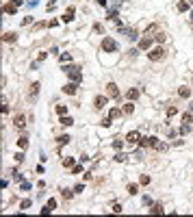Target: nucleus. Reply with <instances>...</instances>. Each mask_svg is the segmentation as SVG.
<instances>
[{
    "instance_id": "f257e3e1",
    "label": "nucleus",
    "mask_w": 193,
    "mask_h": 217,
    "mask_svg": "<svg viewBox=\"0 0 193 217\" xmlns=\"http://www.w3.org/2000/svg\"><path fill=\"white\" fill-rule=\"evenodd\" d=\"M63 72H65V74H67V76H70V78L74 80V83H80V80H82V72H80L78 68H76V65H65V68H63Z\"/></svg>"
},
{
    "instance_id": "f03ea898",
    "label": "nucleus",
    "mask_w": 193,
    "mask_h": 217,
    "mask_svg": "<svg viewBox=\"0 0 193 217\" xmlns=\"http://www.w3.org/2000/svg\"><path fill=\"white\" fill-rule=\"evenodd\" d=\"M117 41H115L113 39V37H104V39H102V50H104V52H117Z\"/></svg>"
},
{
    "instance_id": "7ed1b4c3",
    "label": "nucleus",
    "mask_w": 193,
    "mask_h": 217,
    "mask_svg": "<svg viewBox=\"0 0 193 217\" xmlns=\"http://www.w3.org/2000/svg\"><path fill=\"white\" fill-rule=\"evenodd\" d=\"M139 143H141V148H154L158 143V139L156 137H141Z\"/></svg>"
},
{
    "instance_id": "20e7f679",
    "label": "nucleus",
    "mask_w": 193,
    "mask_h": 217,
    "mask_svg": "<svg viewBox=\"0 0 193 217\" xmlns=\"http://www.w3.org/2000/svg\"><path fill=\"white\" fill-rule=\"evenodd\" d=\"M148 57H150V61H161L165 57V50L163 48H154L152 52H148Z\"/></svg>"
},
{
    "instance_id": "39448f33",
    "label": "nucleus",
    "mask_w": 193,
    "mask_h": 217,
    "mask_svg": "<svg viewBox=\"0 0 193 217\" xmlns=\"http://www.w3.org/2000/svg\"><path fill=\"white\" fill-rule=\"evenodd\" d=\"M39 83H33V85H31V91H28V100H31V102H35V100H37V96H39Z\"/></svg>"
},
{
    "instance_id": "423d86ee",
    "label": "nucleus",
    "mask_w": 193,
    "mask_h": 217,
    "mask_svg": "<svg viewBox=\"0 0 193 217\" xmlns=\"http://www.w3.org/2000/svg\"><path fill=\"white\" fill-rule=\"evenodd\" d=\"M126 141L130 143V146H135V143H139L141 141V135L137 130H132V132H128V135H126Z\"/></svg>"
},
{
    "instance_id": "0eeeda50",
    "label": "nucleus",
    "mask_w": 193,
    "mask_h": 217,
    "mask_svg": "<svg viewBox=\"0 0 193 217\" xmlns=\"http://www.w3.org/2000/svg\"><path fill=\"white\" fill-rule=\"evenodd\" d=\"M106 93L111 98H119V89H117V85H115V83H109L106 85Z\"/></svg>"
},
{
    "instance_id": "6e6552de",
    "label": "nucleus",
    "mask_w": 193,
    "mask_h": 217,
    "mask_svg": "<svg viewBox=\"0 0 193 217\" xmlns=\"http://www.w3.org/2000/svg\"><path fill=\"white\" fill-rule=\"evenodd\" d=\"M104 104H106V96H98L96 100H93V107H96L98 111L104 109Z\"/></svg>"
},
{
    "instance_id": "1a4fd4ad",
    "label": "nucleus",
    "mask_w": 193,
    "mask_h": 217,
    "mask_svg": "<svg viewBox=\"0 0 193 217\" xmlns=\"http://www.w3.org/2000/svg\"><path fill=\"white\" fill-rule=\"evenodd\" d=\"M63 91L67 93V96H74V93H76V83H74V80H72V83H67V85L63 87Z\"/></svg>"
},
{
    "instance_id": "9d476101",
    "label": "nucleus",
    "mask_w": 193,
    "mask_h": 217,
    "mask_svg": "<svg viewBox=\"0 0 193 217\" xmlns=\"http://www.w3.org/2000/svg\"><path fill=\"white\" fill-rule=\"evenodd\" d=\"M150 46H152V39H150V37H143V39L139 41V50H150Z\"/></svg>"
},
{
    "instance_id": "9b49d317",
    "label": "nucleus",
    "mask_w": 193,
    "mask_h": 217,
    "mask_svg": "<svg viewBox=\"0 0 193 217\" xmlns=\"http://www.w3.org/2000/svg\"><path fill=\"white\" fill-rule=\"evenodd\" d=\"M74 13H76V9L70 7L67 11H65V15H63V22H72V20H74Z\"/></svg>"
},
{
    "instance_id": "f8f14e48",
    "label": "nucleus",
    "mask_w": 193,
    "mask_h": 217,
    "mask_svg": "<svg viewBox=\"0 0 193 217\" xmlns=\"http://www.w3.org/2000/svg\"><path fill=\"white\" fill-rule=\"evenodd\" d=\"M26 126V117L24 115H18V117H15V128H24Z\"/></svg>"
},
{
    "instance_id": "ddd939ff",
    "label": "nucleus",
    "mask_w": 193,
    "mask_h": 217,
    "mask_svg": "<svg viewBox=\"0 0 193 217\" xmlns=\"http://www.w3.org/2000/svg\"><path fill=\"white\" fill-rule=\"evenodd\" d=\"M150 213H154V215H161V213H165V208H163V204H152V208H150Z\"/></svg>"
},
{
    "instance_id": "4468645a",
    "label": "nucleus",
    "mask_w": 193,
    "mask_h": 217,
    "mask_svg": "<svg viewBox=\"0 0 193 217\" xmlns=\"http://www.w3.org/2000/svg\"><path fill=\"white\" fill-rule=\"evenodd\" d=\"M18 146H20V150H26V148H28V137H20Z\"/></svg>"
},
{
    "instance_id": "2eb2a0df",
    "label": "nucleus",
    "mask_w": 193,
    "mask_h": 217,
    "mask_svg": "<svg viewBox=\"0 0 193 217\" xmlns=\"http://www.w3.org/2000/svg\"><path fill=\"white\" fill-rule=\"evenodd\" d=\"M2 39H4V41H11V43H13L15 39H18V35H15V33H4V35H2Z\"/></svg>"
},
{
    "instance_id": "dca6fc26",
    "label": "nucleus",
    "mask_w": 193,
    "mask_h": 217,
    "mask_svg": "<svg viewBox=\"0 0 193 217\" xmlns=\"http://www.w3.org/2000/svg\"><path fill=\"white\" fill-rule=\"evenodd\" d=\"M15 11H18V7H15V4H13V2H11V4H4V13H9V15H13V13H15Z\"/></svg>"
},
{
    "instance_id": "f3484780",
    "label": "nucleus",
    "mask_w": 193,
    "mask_h": 217,
    "mask_svg": "<svg viewBox=\"0 0 193 217\" xmlns=\"http://www.w3.org/2000/svg\"><path fill=\"white\" fill-rule=\"evenodd\" d=\"M63 167H74V157H65L63 159Z\"/></svg>"
},
{
    "instance_id": "a211bd4d",
    "label": "nucleus",
    "mask_w": 193,
    "mask_h": 217,
    "mask_svg": "<svg viewBox=\"0 0 193 217\" xmlns=\"http://www.w3.org/2000/svg\"><path fill=\"white\" fill-rule=\"evenodd\" d=\"M61 124H63V126H72V124H74V120L67 117V115H61Z\"/></svg>"
},
{
    "instance_id": "6ab92c4d",
    "label": "nucleus",
    "mask_w": 193,
    "mask_h": 217,
    "mask_svg": "<svg viewBox=\"0 0 193 217\" xmlns=\"http://www.w3.org/2000/svg\"><path fill=\"white\" fill-rule=\"evenodd\" d=\"M139 98V89H130L128 91V100H137Z\"/></svg>"
},
{
    "instance_id": "aec40b11",
    "label": "nucleus",
    "mask_w": 193,
    "mask_h": 217,
    "mask_svg": "<svg viewBox=\"0 0 193 217\" xmlns=\"http://www.w3.org/2000/svg\"><path fill=\"white\" fill-rule=\"evenodd\" d=\"M20 187H22V191H31V189H33V185H31L28 180H22V185H20Z\"/></svg>"
},
{
    "instance_id": "412c9836",
    "label": "nucleus",
    "mask_w": 193,
    "mask_h": 217,
    "mask_svg": "<svg viewBox=\"0 0 193 217\" xmlns=\"http://www.w3.org/2000/svg\"><path fill=\"white\" fill-rule=\"evenodd\" d=\"M128 193H130V196L139 193V185H128Z\"/></svg>"
},
{
    "instance_id": "4be33fe9",
    "label": "nucleus",
    "mask_w": 193,
    "mask_h": 217,
    "mask_svg": "<svg viewBox=\"0 0 193 217\" xmlns=\"http://www.w3.org/2000/svg\"><path fill=\"white\" fill-rule=\"evenodd\" d=\"M178 93H180L182 98H189V96H191V91H189L187 87H180V91H178Z\"/></svg>"
},
{
    "instance_id": "5701e85b",
    "label": "nucleus",
    "mask_w": 193,
    "mask_h": 217,
    "mask_svg": "<svg viewBox=\"0 0 193 217\" xmlns=\"http://www.w3.org/2000/svg\"><path fill=\"white\" fill-rule=\"evenodd\" d=\"M154 148H156V150H158V152H165V150H167V143H163V141H158V143H156V146H154Z\"/></svg>"
},
{
    "instance_id": "b1692460",
    "label": "nucleus",
    "mask_w": 193,
    "mask_h": 217,
    "mask_svg": "<svg viewBox=\"0 0 193 217\" xmlns=\"http://www.w3.org/2000/svg\"><path fill=\"white\" fill-rule=\"evenodd\" d=\"M61 196H63L65 200H70V198H72V189H61Z\"/></svg>"
},
{
    "instance_id": "393cba45",
    "label": "nucleus",
    "mask_w": 193,
    "mask_h": 217,
    "mask_svg": "<svg viewBox=\"0 0 193 217\" xmlns=\"http://www.w3.org/2000/svg\"><path fill=\"white\" fill-rule=\"evenodd\" d=\"M191 122H193L191 113H184V115H182V124H191Z\"/></svg>"
},
{
    "instance_id": "a878e982",
    "label": "nucleus",
    "mask_w": 193,
    "mask_h": 217,
    "mask_svg": "<svg viewBox=\"0 0 193 217\" xmlns=\"http://www.w3.org/2000/svg\"><path fill=\"white\" fill-rule=\"evenodd\" d=\"M165 39H167V35H165V33H156V41H158V43H163Z\"/></svg>"
},
{
    "instance_id": "bb28decb",
    "label": "nucleus",
    "mask_w": 193,
    "mask_h": 217,
    "mask_svg": "<svg viewBox=\"0 0 193 217\" xmlns=\"http://www.w3.org/2000/svg\"><path fill=\"white\" fill-rule=\"evenodd\" d=\"M139 182H141V185H150V176H148V174H143Z\"/></svg>"
},
{
    "instance_id": "cd10ccee",
    "label": "nucleus",
    "mask_w": 193,
    "mask_h": 217,
    "mask_svg": "<svg viewBox=\"0 0 193 217\" xmlns=\"http://www.w3.org/2000/svg\"><path fill=\"white\" fill-rule=\"evenodd\" d=\"M57 113H59V115H65V113H67V109H65V104H63V107L59 104V107H57Z\"/></svg>"
},
{
    "instance_id": "c85d7f7f",
    "label": "nucleus",
    "mask_w": 193,
    "mask_h": 217,
    "mask_svg": "<svg viewBox=\"0 0 193 217\" xmlns=\"http://www.w3.org/2000/svg\"><path fill=\"white\" fill-rule=\"evenodd\" d=\"M132 111H135V107H132V104H126V107H124V113H126V115H130Z\"/></svg>"
},
{
    "instance_id": "c756f323",
    "label": "nucleus",
    "mask_w": 193,
    "mask_h": 217,
    "mask_svg": "<svg viewBox=\"0 0 193 217\" xmlns=\"http://www.w3.org/2000/svg\"><path fill=\"white\" fill-rule=\"evenodd\" d=\"M57 141H59V143H63V146H65V143H67V141H70V137H67V135H61V137H59V139H57Z\"/></svg>"
},
{
    "instance_id": "7c9ffc66",
    "label": "nucleus",
    "mask_w": 193,
    "mask_h": 217,
    "mask_svg": "<svg viewBox=\"0 0 193 217\" xmlns=\"http://www.w3.org/2000/svg\"><path fill=\"white\" fill-rule=\"evenodd\" d=\"M189 9V2H178V11H187Z\"/></svg>"
},
{
    "instance_id": "2f4dec72",
    "label": "nucleus",
    "mask_w": 193,
    "mask_h": 217,
    "mask_svg": "<svg viewBox=\"0 0 193 217\" xmlns=\"http://www.w3.org/2000/svg\"><path fill=\"white\" fill-rule=\"evenodd\" d=\"M72 174H82V167L80 165H74V167H72Z\"/></svg>"
},
{
    "instance_id": "473e14b6",
    "label": "nucleus",
    "mask_w": 193,
    "mask_h": 217,
    "mask_svg": "<svg viewBox=\"0 0 193 217\" xmlns=\"http://www.w3.org/2000/svg\"><path fill=\"white\" fill-rule=\"evenodd\" d=\"M20 206H22V208H31V200H22Z\"/></svg>"
},
{
    "instance_id": "72a5a7b5",
    "label": "nucleus",
    "mask_w": 193,
    "mask_h": 217,
    "mask_svg": "<svg viewBox=\"0 0 193 217\" xmlns=\"http://www.w3.org/2000/svg\"><path fill=\"white\" fill-rule=\"evenodd\" d=\"M117 115H119V111H117V109H113L111 113H109V117H111V120H115V117H117Z\"/></svg>"
},
{
    "instance_id": "f704fd0d",
    "label": "nucleus",
    "mask_w": 193,
    "mask_h": 217,
    "mask_svg": "<svg viewBox=\"0 0 193 217\" xmlns=\"http://www.w3.org/2000/svg\"><path fill=\"white\" fill-rule=\"evenodd\" d=\"M180 132H182V135H187V132H189V124H182V126H180Z\"/></svg>"
},
{
    "instance_id": "c9c22d12",
    "label": "nucleus",
    "mask_w": 193,
    "mask_h": 217,
    "mask_svg": "<svg viewBox=\"0 0 193 217\" xmlns=\"http://www.w3.org/2000/svg\"><path fill=\"white\" fill-rule=\"evenodd\" d=\"M13 157H15V161H18V163H22V161H24V154H22V152H18V154H13Z\"/></svg>"
},
{
    "instance_id": "e433bc0d",
    "label": "nucleus",
    "mask_w": 193,
    "mask_h": 217,
    "mask_svg": "<svg viewBox=\"0 0 193 217\" xmlns=\"http://www.w3.org/2000/svg\"><path fill=\"white\" fill-rule=\"evenodd\" d=\"M119 211H122V204L115 202V204H113V213H119Z\"/></svg>"
},
{
    "instance_id": "4c0bfd02",
    "label": "nucleus",
    "mask_w": 193,
    "mask_h": 217,
    "mask_svg": "<svg viewBox=\"0 0 193 217\" xmlns=\"http://www.w3.org/2000/svg\"><path fill=\"white\" fill-rule=\"evenodd\" d=\"M102 126H104V128H106V126H111V117H104V120H102Z\"/></svg>"
},
{
    "instance_id": "58836bf2",
    "label": "nucleus",
    "mask_w": 193,
    "mask_h": 217,
    "mask_svg": "<svg viewBox=\"0 0 193 217\" xmlns=\"http://www.w3.org/2000/svg\"><path fill=\"white\" fill-rule=\"evenodd\" d=\"M115 161H119V163H122V161H126V154H122V152H119L117 157H115Z\"/></svg>"
},
{
    "instance_id": "ea45409f",
    "label": "nucleus",
    "mask_w": 193,
    "mask_h": 217,
    "mask_svg": "<svg viewBox=\"0 0 193 217\" xmlns=\"http://www.w3.org/2000/svg\"><path fill=\"white\" fill-rule=\"evenodd\" d=\"M72 57H70V54H61V57H59V61H61V63H63V61H70Z\"/></svg>"
},
{
    "instance_id": "a19ab883",
    "label": "nucleus",
    "mask_w": 193,
    "mask_h": 217,
    "mask_svg": "<svg viewBox=\"0 0 193 217\" xmlns=\"http://www.w3.org/2000/svg\"><path fill=\"white\" fill-rule=\"evenodd\" d=\"M143 204H148V206H152V200H150V196H145V198H143Z\"/></svg>"
},
{
    "instance_id": "79ce46f5",
    "label": "nucleus",
    "mask_w": 193,
    "mask_h": 217,
    "mask_svg": "<svg viewBox=\"0 0 193 217\" xmlns=\"http://www.w3.org/2000/svg\"><path fill=\"white\" fill-rule=\"evenodd\" d=\"M82 189H85V185H76V187H74V191H76V193H80Z\"/></svg>"
},
{
    "instance_id": "37998d69",
    "label": "nucleus",
    "mask_w": 193,
    "mask_h": 217,
    "mask_svg": "<svg viewBox=\"0 0 193 217\" xmlns=\"http://www.w3.org/2000/svg\"><path fill=\"white\" fill-rule=\"evenodd\" d=\"M46 57H48V52H39V57H37V61H43Z\"/></svg>"
}]
</instances>
